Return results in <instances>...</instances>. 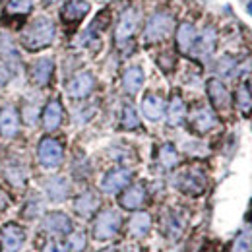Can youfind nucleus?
I'll use <instances>...</instances> for the list:
<instances>
[{"label": "nucleus", "mask_w": 252, "mask_h": 252, "mask_svg": "<svg viewBox=\"0 0 252 252\" xmlns=\"http://www.w3.org/2000/svg\"><path fill=\"white\" fill-rule=\"evenodd\" d=\"M57 2H61V0H43V4H45V6H55Z\"/></svg>", "instance_id": "obj_38"}, {"label": "nucleus", "mask_w": 252, "mask_h": 252, "mask_svg": "<svg viewBox=\"0 0 252 252\" xmlns=\"http://www.w3.org/2000/svg\"><path fill=\"white\" fill-rule=\"evenodd\" d=\"M216 43H218V33L212 26H206L200 35H196L194 47L190 51V55H194L198 61H208L214 51H216Z\"/></svg>", "instance_id": "obj_7"}, {"label": "nucleus", "mask_w": 252, "mask_h": 252, "mask_svg": "<svg viewBox=\"0 0 252 252\" xmlns=\"http://www.w3.org/2000/svg\"><path fill=\"white\" fill-rule=\"evenodd\" d=\"M121 126L125 130H136V128H140V117H138V113H136V109L132 105H125L123 107Z\"/></svg>", "instance_id": "obj_32"}, {"label": "nucleus", "mask_w": 252, "mask_h": 252, "mask_svg": "<svg viewBox=\"0 0 252 252\" xmlns=\"http://www.w3.org/2000/svg\"><path fill=\"white\" fill-rule=\"evenodd\" d=\"M37 159L45 169H57L61 167L64 159L63 144L51 136H45L39 144H37Z\"/></svg>", "instance_id": "obj_3"}, {"label": "nucleus", "mask_w": 252, "mask_h": 252, "mask_svg": "<svg viewBox=\"0 0 252 252\" xmlns=\"http://www.w3.org/2000/svg\"><path fill=\"white\" fill-rule=\"evenodd\" d=\"M251 86H252V78H251Z\"/></svg>", "instance_id": "obj_41"}, {"label": "nucleus", "mask_w": 252, "mask_h": 252, "mask_svg": "<svg viewBox=\"0 0 252 252\" xmlns=\"http://www.w3.org/2000/svg\"><path fill=\"white\" fill-rule=\"evenodd\" d=\"M101 252H117L115 249H105V251H101Z\"/></svg>", "instance_id": "obj_39"}, {"label": "nucleus", "mask_w": 252, "mask_h": 252, "mask_svg": "<svg viewBox=\"0 0 252 252\" xmlns=\"http://www.w3.org/2000/svg\"><path fill=\"white\" fill-rule=\"evenodd\" d=\"M10 80H12V68L2 61V63H0V90H2Z\"/></svg>", "instance_id": "obj_36"}, {"label": "nucleus", "mask_w": 252, "mask_h": 252, "mask_svg": "<svg viewBox=\"0 0 252 252\" xmlns=\"http://www.w3.org/2000/svg\"><path fill=\"white\" fill-rule=\"evenodd\" d=\"M88 12H90V4L86 0H68L61 10V18L66 24H78L86 18Z\"/></svg>", "instance_id": "obj_16"}, {"label": "nucleus", "mask_w": 252, "mask_h": 252, "mask_svg": "<svg viewBox=\"0 0 252 252\" xmlns=\"http://www.w3.org/2000/svg\"><path fill=\"white\" fill-rule=\"evenodd\" d=\"M138 22H140V12L134 8H126L119 18V24L115 28V41L119 47H125L126 43L134 37V33L138 30Z\"/></svg>", "instance_id": "obj_5"}, {"label": "nucleus", "mask_w": 252, "mask_h": 252, "mask_svg": "<svg viewBox=\"0 0 252 252\" xmlns=\"http://www.w3.org/2000/svg\"><path fill=\"white\" fill-rule=\"evenodd\" d=\"M97 208H99V198H97V194L92 192V190L82 192L76 198V202H74V212L78 216H82V218H90L92 214L97 212Z\"/></svg>", "instance_id": "obj_20"}, {"label": "nucleus", "mask_w": 252, "mask_h": 252, "mask_svg": "<svg viewBox=\"0 0 252 252\" xmlns=\"http://www.w3.org/2000/svg\"><path fill=\"white\" fill-rule=\"evenodd\" d=\"M43 229L51 235H70L72 233V221L63 212H53V214L45 216Z\"/></svg>", "instance_id": "obj_14"}, {"label": "nucleus", "mask_w": 252, "mask_h": 252, "mask_svg": "<svg viewBox=\"0 0 252 252\" xmlns=\"http://www.w3.org/2000/svg\"><path fill=\"white\" fill-rule=\"evenodd\" d=\"M144 86V72L140 66H130L126 68L125 74H123V88H125L126 94L134 95L138 94Z\"/></svg>", "instance_id": "obj_23"}, {"label": "nucleus", "mask_w": 252, "mask_h": 252, "mask_svg": "<svg viewBox=\"0 0 252 252\" xmlns=\"http://www.w3.org/2000/svg\"><path fill=\"white\" fill-rule=\"evenodd\" d=\"M45 192H47L49 200L63 202V200L68 198V194H70V185H68V181L64 177H51L47 181V185H45Z\"/></svg>", "instance_id": "obj_22"}, {"label": "nucleus", "mask_w": 252, "mask_h": 252, "mask_svg": "<svg viewBox=\"0 0 252 252\" xmlns=\"http://www.w3.org/2000/svg\"><path fill=\"white\" fill-rule=\"evenodd\" d=\"M20 132V115L14 105H6L0 111V134L6 140L16 138Z\"/></svg>", "instance_id": "obj_11"}, {"label": "nucleus", "mask_w": 252, "mask_h": 252, "mask_svg": "<svg viewBox=\"0 0 252 252\" xmlns=\"http://www.w3.org/2000/svg\"><path fill=\"white\" fill-rule=\"evenodd\" d=\"M185 117H187V105L179 95H175L167 109V123L171 126H179L185 121Z\"/></svg>", "instance_id": "obj_25"}, {"label": "nucleus", "mask_w": 252, "mask_h": 252, "mask_svg": "<svg viewBox=\"0 0 252 252\" xmlns=\"http://www.w3.org/2000/svg\"><path fill=\"white\" fill-rule=\"evenodd\" d=\"M26 243V231L16 225V223H8L2 229V247L4 252H18Z\"/></svg>", "instance_id": "obj_13"}, {"label": "nucleus", "mask_w": 252, "mask_h": 252, "mask_svg": "<svg viewBox=\"0 0 252 252\" xmlns=\"http://www.w3.org/2000/svg\"><path fill=\"white\" fill-rule=\"evenodd\" d=\"M33 10V0H8L6 14L10 16H28Z\"/></svg>", "instance_id": "obj_30"}, {"label": "nucleus", "mask_w": 252, "mask_h": 252, "mask_svg": "<svg viewBox=\"0 0 252 252\" xmlns=\"http://www.w3.org/2000/svg\"><path fill=\"white\" fill-rule=\"evenodd\" d=\"M68 245H70V251L84 252L86 251V245H88V241H86V233H82V231L70 233V237H68Z\"/></svg>", "instance_id": "obj_34"}, {"label": "nucleus", "mask_w": 252, "mask_h": 252, "mask_svg": "<svg viewBox=\"0 0 252 252\" xmlns=\"http://www.w3.org/2000/svg\"><path fill=\"white\" fill-rule=\"evenodd\" d=\"M63 119H64V109L61 105L59 99H51L45 109H43V117H41V125L47 132H55L59 130V126L63 125Z\"/></svg>", "instance_id": "obj_12"}, {"label": "nucleus", "mask_w": 252, "mask_h": 252, "mask_svg": "<svg viewBox=\"0 0 252 252\" xmlns=\"http://www.w3.org/2000/svg\"><path fill=\"white\" fill-rule=\"evenodd\" d=\"M175 185H177V189L181 190V192H185L189 196H198L206 189V175L200 169L192 167V169L183 171L181 175H177Z\"/></svg>", "instance_id": "obj_6"}, {"label": "nucleus", "mask_w": 252, "mask_h": 252, "mask_svg": "<svg viewBox=\"0 0 252 252\" xmlns=\"http://www.w3.org/2000/svg\"><path fill=\"white\" fill-rule=\"evenodd\" d=\"M150 229H152V218H150V214H146V212L134 214V216L130 218V221H128V231H130V235L136 237V239L146 237V235L150 233Z\"/></svg>", "instance_id": "obj_24"}, {"label": "nucleus", "mask_w": 252, "mask_h": 252, "mask_svg": "<svg viewBox=\"0 0 252 252\" xmlns=\"http://www.w3.org/2000/svg\"><path fill=\"white\" fill-rule=\"evenodd\" d=\"M237 107H239V111L243 113V115H247V113H251L252 111V94L249 88H245V86H241L239 90H237Z\"/></svg>", "instance_id": "obj_33"}, {"label": "nucleus", "mask_w": 252, "mask_h": 252, "mask_svg": "<svg viewBox=\"0 0 252 252\" xmlns=\"http://www.w3.org/2000/svg\"><path fill=\"white\" fill-rule=\"evenodd\" d=\"M161 227H163V231H165L167 237L177 239V237H181L185 223H183V220H181L177 214H167V216L163 218V221H161Z\"/></svg>", "instance_id": "obj_26"}, {"label": "nucleus", "mask_w": 252, "mask_h": 252, "mask_svg": "<svg viewBox=\"0 0 252 252\" xmlns=\"http://www.w3.org/2000/svg\"><path fill=\"white\" fill-rule=\"evenodd\" d=\"M146 202V187L144 185H132L121 194L119 198V204L125 208V210H138L142 208Z\"/></svg>", "instance_id": "obj_17"}, {"label": "nucleus", "mask_w": 252, "mask_h": 252, "mask_svg": "<svg viewBox=\"0 0 252 252\" xmlns=\"http://www.w3.org/2000/svg\"><path fill=\"white\" fill-rule=\"evenodd\" d=\"M216 70H218V74H220L221 78L229 80V78H235L239 74V64H237V61L233 57H223V59H220Z\"/></svg>", "instance_id": "obj_31"}, {"label": "nucleus", "mask_w": 252, "mask_h": 252, "mask_svg": "<svg viewBox=\"0 0 252 252\" xmlns=\"http://www.w3.org/2000/svg\"><path fill=\"white\" fill-rule=\"evenodd\" d=\"M95 90V78L90 72H80L66 84V94L72 99H86Z\"/></svg>", "instance_id": "obj_9"}, {"label": "nucleus", "mask_w": 252, "mask_h": 252, "mask_svg": "<svg viewBox=\"0 0 252 252\" xmlns=\"http://www.w3.org/2000/svg\"><path fill=\"white\" fill-rule=\"evenodd\" d=\"M249 12H251V14H252V2H251V4H249Z\"/></svg>", "instance_id": "obj_40"}, {"label": "nucleus", "mask_w": 252, "mask_h": 252, "mask_svg": "<svg viewBox=\"0 0 252 252\" xmlns=\"http://www.w3.org/2000/svg\"><path fill=\"white\" fill-rule=\"evenodd\" d=\"M6 179L16 185V187H24L26 181H28V171H26V165H8L6 167Z\"/></svg>", "instance_id": "obj_29"}, {"label": "nucleus", "mask_w": 252, "mask_h": 252, "mask_svg": "<svg viewBox=\"0 0 252 252\" xmlns=\"http://www.w3.org/2000/svg\"><path fill=\"white\" fill-rule=\"evenodd\" d=\"M53 74H55V63L49 57H43V59L35 61L32 64V70H30V78H32L33 86H37V88L49 86L51 80H53Z\"/></svg>", "instance_id": "obj_10"}, {"label": "nucleus", "mask_w": 252, "mask_h": 252, "mask_svg": "<svg viewBox=\"0 0 252 252\" xmlns=\"http://www.w3.org/2000/svg\"><path fill=\"white\" fill-rule=\"evenodd\" d=\"M55 35H57V28L53 24V20L49 18H35L33 22H30L20 37V43L26 51L30 53H37V51H43L47 47L53 45L55 41Z\"/></svg>", "instance_id": "obj_1"}, {"label": "nucleus", "mask_w": 252, "mask_h": 252, "mask_svg": "<svg viewBox=\"0 0 252 252\" xmlns=\"http://www.w3.org/2000/svg\"><path fill=\"white\" fill-rule=\"evenodd\" d=\"M208 95H210V99H212V105L216 107V109H220V111H225V109H229V103H231V95L227 92V88L223 86V82L221 80H210L208 82Z\"/></svg>", "instance_id": "obj_18"}, {"label": "nucleus", "mask_w": 252, "mask_h": 252, "mask_svg": "<svg viewBox=\"0 0 252 252\" xmlns=\"http://www.w3.org/2000/svg\"><path fill=\"white\" fill-rule=\"evenodd\" d=\"M196 28L190 24V22H183L177 30V47L183 55H190L192 47H194V41H196Z\"/></svg>", "instance_id": "obj_21"}, {"label": "nucleus", "mask_w": 252, "mask_h": 252, "mask_svg": "<svg viewBox=\"0 0 252 252\" xmlns=\"http://www.w3.org/2000/svg\"><path fill=\"white\" fill-rule=\"evenodd\" d=\"M121 214H117L115 210H105L101 212L97 218H95L94 223V237L97 241H109L113 239L119 229H121Z\"/></svg>", "instance_id": "obj_4"}, {"label": "nucleus", "mask_w": 252, "mask_h": 252, "mask_svg": "<svg viewBox=\"0 0 252 252\" xmlns=\"http://www.w3.org/2000/svg\"><path fill=\"white\" fill-rule=\"evenodd\" d=\"M142 113H144V117L148 121H154V123L161 121V117L165 113V101H163V97H159L156 94L146 95L144 101H142Z\"/></svg>", "instance_id": "obj_19"}, {"label": "nucleus", "mask_w": 252, "mask_h": 252, "mask_svg": "<svg viewBox=\"0 0 252 252\" xmlns=\"http://www.w3.org/2000/svg\"><path fill=\"white\" fill-rule=\"evenodd\" d=\"M177 163H179V154H177L175 146L173 144H163L161 150H159V165L169 171V169H175Z\"/></svg>", "instance_id": "obj_28"}, {"label": "nucleus", "mask_w": 252, "mask_h": 252, "mask_svg": "<svg viewBox=\"0 0 252 252\" xmlns=\"http://www.w3.org/2000/svg\"><path fill=\"white\" fill-rule=\"evenodd\" d=\"M43 252H70V249L63 243H59V241H49L43 247Z\"/></svg>", "instance_id": "obj_37"}, {"label": "nucleus", "mask_w": 252, "mask_h": 252, "mask_svg": "<svg viewBox=\"0 0 252 252\" xmlns=\"http://www.w3.org/2000/svg\"><path fill=\"white\" fill-rule=\"evenodd\" d=\"M0 55L4 57V63L8 64L12 70H14L16 64L20 63V55H18L16 47L12 45V41L6 35H0Z\"/></svg>", "instance_id": "obj_27"}, {"label": "nucleus", "mask_w": 252, "mask_h": 252, "mask_svg": "<svg viewBox=\"0 0 252 252\" xmlns=\"http://www.w3.org/2000/svg\"><path fill=\"white\" fill-rule=\"evenodd\" d=\"M252 251V237L243 233L235 239L233 247H231V252H251Z\"/></svg>", "instance_id": "obj_35"}, {"label": "nucleus", "mask_w": 252, "mask_h": 252, "mask_svg": "<svg viewBox=\"0 0 252 252\" xmlns=\"http://www.w3.org/2000/svg\"><path fill=\"white\" fill-rule=\"evenodd\" d=\"M190 121H192V128H194L198 134H206V132H210V130H214V128L218 126V117H216V113H214L212 109H208V107H198V109H194Z\"/></svg>", "instance_id": "obj_15"}, {"label": "nucleus", "mask_w": 252, "mask_h": 252, "mask_svg": "<svg viewBox=\"0 0 252 252\" xmlns=\"http://www.w3.org/2000/svg\"><path fill=\"white\" fill-rule=\"evenodd\" d=\"M132 181V171L130 169H125V167H119V169H113L109 171L103 181H101V190L105 194H117L123 189H126Z\"/></svg>", "instance_id": "obj_8"}, {"label": "nucleus", "mask_w": 252, "mask_h": 252, "mask_svg": "<svg viewBox=\"0 0 252 252\" xmlns=\"http://www.w3.org/2000/svg\"><path fill=\"white\" fill-rule=\"evenodd\" d=\"M173 26H175V20L169 12H163L159 10L156 14H152L146 22V30H144V41L148 45H154L159 43L163 39L169 37V33L173 32Z\"/></svg>", "instance_id": "obj_2"}]
</instances>
